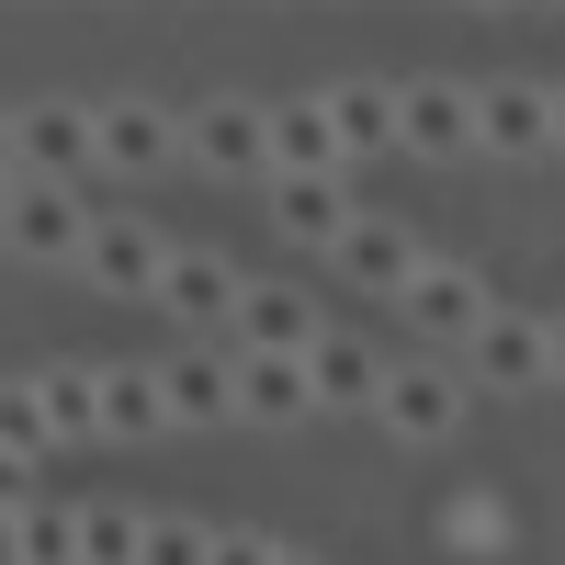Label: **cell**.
<instances>
[{
	"mask_svg": "<svg viewBox=\"0 0 565 565\" xmlns=\"http://www.w3.org/2000/svg\"><path fill=\"white\" fill-rule=\"evenodd\" d=\"M554 385H565V317H554Z\"/></svg>",
	"mask_w": 565,
	"mask_h": 565,
	"instance_id": "obj_27",
	"label": "cell"
},
{
	"mask_svg": "<svg viewBox=\"0 0 565 565\" xmlns=\"http://www.w3.org/2000/svg\"><path fill=\"white\" fill-rule=\"evenodd\" d=\"M181 148L204 170H271V103H193L181 114Z\"/></svg>",
	"mask_w": 565,
	"mask_h": 565,
	"instance_id": "obj_5",
	"label": "cell"
},
{
	"mask_svg": "<svg viewBox=\"0 0 565 565\" xmlns=\"http://www.w3.org/2000/svg\"><path fill=\"white\" fill-rule=\"evenodd\" d=\"M45 441H57V430H45V396H34V385H12V396H0V452L34 463Z\"/></svg>",
	"mask_w": 565,
	"mask_h": 565,
	"instance_id": "obj_24",
	"label": "cell"
},
{
	"mask_svg": "<svg viewBox=\"0 0 565 565\" xmlns=\"http://www.w3.org/2000/svg\"><path fill=\"white\" fill-rule=\"evenodd\" d=\"M238 295H249V282L226 260H204V249H170V271H159V306L181 328H238Z\"/></svg>",
	"mask_w": 565,
	"mask_h": 565,
	"instance_id": "obj_9",
	"label": "cell"
},
{
	"mask_svg": "<svg viewBox=\"0 0 565 565\" xmlns=\"http://www.w3.org/2000/svg\"><path fill=\"white\" fill-rule=\"evenodd\" d=\"M34 396H45V430L57 441H79V430H103V373H34Z\"/></svg>",
	"mask_w": 565,
	"mask_h": 565,
	"instance_id": "obj_20",
	"label": "cell"
},
{
	"mask_svg": "<svg viewBox=\"0 0 565 565\" xmlns=\"http://www.w3.org/2000/svg\"><path fill=\"white\" fill-rule=\"evenodd\" d=\"M148 565H215V532L181 521V509H159V521H148Z\"/></svg>",
	"mask_w": 565,
	"mask_h": 565,
	"instance_id": "obj_25",
	"label": "cell"
},
{
	"mask_svg": "<svg viewBox=\"0 0 565 565\" xmlns=\"http://www.w3.org/2000/svg\"><path fill=\"white\" fill-rule=\"evenodd\" d=\"M306 373H317V407H385V351L351 340V328H317Z\"/></svg>",
	"mask_w": 565,
	"mask_h": 565,
	"instance_id": "obj_12",
	"label": "cell"
},
{
	"mask_svg": "<svg viewBox=\"0 0 565 565\" xmlns=\"http://www.w3.org/2000/svg\"><path fill=\"white\" fill-rule=\"evenodd\" d=\"M487 12H498V0H487Z\"/></svg>",
	"mask_w": 565,
	"mask_h": 565,
	"instance_id": "obj_30",
	"label": "cell"
},
{
	"mask_svg": "<svg viewBox=\"0 0 565 565\" xmlns=\"http://www.w3.org/2000/svg\"><path fill=\"white\" fill-rule=\"evenodd\" d=\"M0 226H12L23 260H79L103 215L79 204V181H12V215H0Z\"/></svg>",
	"mask_w": 565,
	"mask_h": 565,
	"instance_id": "obj_2",
	"label": "cell"
},
{
	"mask_svg": "<svg viewBox=\"0 0 565 565\" xmlns=\"http://www.w3.org/2000/svg\"><path fill=\"white\" fill-rule=\"evenodd\" d=\"M351 148H340V114H328V90L317 103H271V181H328Z\"/></svg>",
	"mask_w": 565,
	"mask_h": 565,
	"instance_id": "obj_8",
	"label": "cell"
},
{
	"mask_svg": "<svg viewBox=\"0 0 565 565\" xmlns=\"http://www.w3.org/2000/svg\"><path fill=\"white\" fill-rule=\"evenodd\" d=\"M463 351H476V373H487V385H554V328H543V317L487 306V328H476Z\"/></svg>",
	"mask_w": 565,
	"mask_h": 565,
	"instance_id": "obj_6",
	"label": "cell"
},
{
	"mask_svg": "<svg viewBox=\"0 0 565 565\" xmlns=\"http://www.w3.org/2000/svg\"><path fill=\"white\" fill-rule=\"evenodd\" d=\"M317 407V373L306 351H238V418H260V430H282V418Z\"/></svg>",
	"mask_w": 565,
	"mask_h": 565,
	"instance_id": "obj_10",
	"label": "cell"
},
{
	"mask_svg": "<svg viewBox=\"0 0 565 565\" xmlns=\"http://www.w3.org/2000/svg\"><path fill=\"white\" fill-rule=\"evenodd\" d=\"M282 565H306V554H282Z\"/></svg>",
	"mask_w": 565,
	"mask_h": 565,
	"instance_id": "obj_29",
	"label": "cell"
},
{
	"mask_svg": "<svg viewBox=\"0 0 565 565\" xmlns=\"http://www.w3.org/2000/svg\"><path fill=\"white\" fill-rule=\"evenodd\" d=\"M79 565H148V521L136 509H79Z\"/></svg>",
	"mask_w": 565,
	"mask_h": 565,
	"instance_id": "obj_23",
	"label": "cell"
},
{
	"mask_svg": "<svg viewBox=\"0 0 565 565\" xmlns=\"http://www.w3.org/2000/svg\"><path fill=\"white\" fill-rule=\"evenodd\" d=\"M215 565H282L271 532H215Z\"/></svg>",
	"mask_w": 565,
	"mask_h": 565,
	"instance_id": "obj_26",
	"label": "cell"
},
{
	"mask_svg": "<svg viewBox=\"0 0 565 565\" xmlns=\"http://www.w3.org/2000/svg\"><path fill=\"white\" fill-rule=\"evenodd\" d=\"M271 226L295 249H340L351 238V204H340V181H271Z\"/></svg>",
	"mask_w": 565,
	"mask_h": 565,
	"instance_id": "obj_16",
	"label": "cell"
},
{
	"mask_svg": "<svg viewBox=\"0 0 565 565\" xmlns=\"http://www.w3.org/2000/svg\"><path fill=\"white\" fill-rule=\"evenodd\" d=\"M554 148H565V90H554Z\"/></svg>",
	"mask_w": 565,
	"mask_h": 565,
	"instance_id": "obj_28",
	"label": "cell"
},
{
	"mask_svg": "<svg viewBox=\"0 0 565 565\" xmlns=\"http://www.w3.org/2000/svg\"><path fill=\"white\" fill-rule=\"evenodd\" d=\"M170 418H238V362H170Z\"/></svg>",
	"mask_w": 565,
	"mask_h": 565,
	"instance_id": "obj_22",
	"label": "cell"
},
{
	"mask_svg": "<svg viewBox=\"0 0 565 565\" xmlns=\"http://www.w3.org/2000/svg\"><path fill=\"white\" fill-rule=\"evenodd\" d=\"M79 170H103V114L23 103L12 114V181H79Z\"/></svg>",
	"mask_w": 565,
	"mask_h": 565,
	"instance_id": "obj_1",
	"label": "cell"
},
{
	"mask_svg": "<svg viewBox=\"0 0 565 565\" xmlns=\"http://www.w3.org/2000/svg\"><path fill=\"white\" fill-rule=\"evenodd\" d=\"M79 271L103 282V295H159V271H170V249L148 238V226H125V215H103V226H90V249H79Z\"/></svg>",
	"mask_w": 565,
	"mask_h": 565,
	"instance_id": "obj_11",
	"label": "cell"
},
{
	"mask_svg": "<svg viewBox=\"0 0 565 565\" xmlns=\"http://www.w3.org/2000/svg\"><path fill=\"white\" fill-rule=\"evenodd\" d=\"M476 148L543 159V148H554V90H543V79H487V90H476Z\"/></svg>",
	"mask_w": 565,
	"mask_h": 565,
	"instance_id": "obj_4",
	"label": "cell"
},
{
	"mask_svg": "<svg viewBox=\"0 0 565 565\" xmlns=\"http://www.w3.org/2000/svg\"><path fill=\"white\" fill-rule=\"evenodd\" d=\"M181 148V125L159 103H103V170H159Z\"/></svg>",
	"mask_w": 565,
	"mask_h": 565,
	"instance_id": "obj_17",
	"label": "cell"
},
{
	"mask_svg": "<svg viewBox=\"0 0 565 565\" xmlns=\"http://www.w3.org/2000/svg\"><path fill=\"white\" fill-rule=\"evenodd\" d=\"M373 418H385L396 441H452L463 385H452V373H430V362H396V373H385V407H373Z\"/></svg>",
	"mask_w": 565,
	"mask_h": 565,
	"instance_id": "obj_7",
	"label": "cell"
},
{
	"mask_svg": "<svg viewBox=\"0 0 565 565\" xmlns=\"http://www.w3.org/2000/svg\"><path fill=\"white\" fill-rule=\"evenodd\" d=\"M328 260H340L351 282H385V295H407V282L430 271V260H418V238H407V226H373V215H351V238L328 249Z\"/></svg>",
	"mask_w": 565,
	"mask_h": 565,
	"instance_id": "obj_14",
	"label": "cell"
},
{
	"mask_svg": "<svg viewBox=\"0 0 565 565\" xmlns=\"http://www.w3.org/2000/svg\"><path fill=\"white\" fill-rule=\"evenodd\" d=\"M407 317L430 328V340H476V328H487V282L452 271V260H430V271L407 282Z\"/></svg>",
	"mask_w": 565,
	"mask_h": 565,
	"instance_id": "obj_13",
	"label": "cell"
},
{
	"mask_svg": "<svg viewBox=\"0 0 565 565\" xmlns=\"http://www.w3.org/2000/svg\"><path fill=\"white\" fill-rule=\"evenodd\" d=\"M328 114H340V148H351V159L396 148V90H385V79H340V90H328Z\"/></svg>",
	"mask_w": 565,
	"mask_h": 565,
	"instance_id": "obj_18",
	"label": "cell"
},
{
	"mask_svg": "<svg viewBox=\"0 0 565 565\" xmlns=\"http://www.w3.org/2000/svg\"><path fill=\"white\" fill-rule=\"evenodd\" d=\"M238 340L249 351H317V306L295 295V282H249L238 295Z\"/></svg>",
	"mask_w": 565,
	"mask_h": 565,
	"instance_id": "obj_15",
	"label": "cell"
},
{
	"mask_svg": "<svg viewBox=\"0 0 565 565\" xmlns=\"http://www.w3.org/2000/svg\"><path fill=\"white\" fill-rule=\"evenodd\" d=\"M103 430H114V441L170 430V373H103Z\"/></svg>",
	"mask_w": 565,
	"mask_h": 565,
	"instance_id": "obj_19",
	"label": "cell"
},
{
	"mask_svg": "<svg viewBox=\"0 0 565 565\" xmlns=\"http://www.w3.org/2000/svg\"><path fill=\"white\" fill-rule=\"evenodd\" d=\"M12 565H79V509H12Z\"/></svg>",
	"mask_w": 565,
	"mask_h": 565,
	"instance_id": "obj_21",
	"label": "cell"
},
{
	"mask_svg": "<svg viewBox=\"0 0 565 565\" xmlns=\"http://www.w3.org/2000/svg\"><path fill=\"white\" fill-rule=\"evenodd\" d=\"M396 148L463 159V148H476V90H463V79H407L396 90Z\"/></svg>",
	"mask_w": 565,
	"mask_h": 565,
	"instance_id": "obj_3",
	"label": "cell"
}]
</instances>
